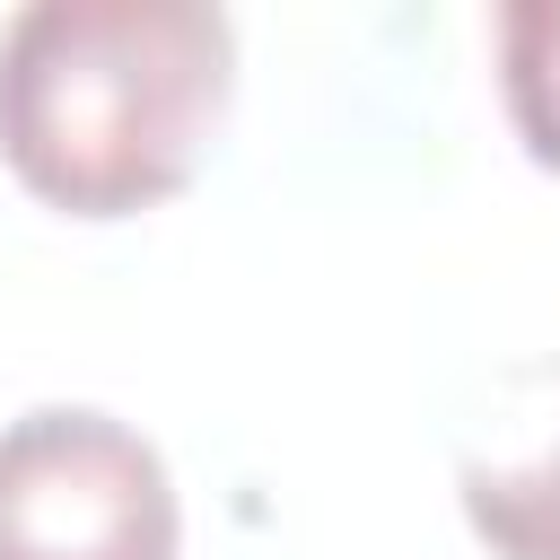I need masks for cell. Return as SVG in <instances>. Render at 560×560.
Instances as JSON below:
<instances>
[{
	"instance_id": "obj_1",
	"label": "cell",
	"mask_w": 560,
	"mask_h": 560,
	"mask_svg": "<svg viewBox=\"0 0 560 560\" xmlns=\"http://www.w3.org/2000/svg\"><path fill=\"white\" fill-rule=\"evenodd\" d=\"M236 96L210 0H35L0 26V166L61 219L175 201Z\"/></svg>"
},
{
	"instance_id": "obj_2",
	"label": "cell",
	"mask_w": 560,
	"mask_h": 560,
	"mask_svg": "<svg viewBox=\"0 0 560 560\" xmlns=\"http://www.w3.org/2000/svg\"><path fill=\"white\" fill-rule=\"evenodd\" d=\"M184 508L166 455L96 411L35 402L0 429V560H175Z\"/></svg>"
},
{
	"instance_id": "obj_3",
	"label": "cell",
	"mask_w": 560,
	"mask_h": 560,
	"mask_svg": "<svg viewBox=\"0 0 560 560\" xmlns=\"http://www.w3.org/2000/svg\"><path fill=\"white\" fill-rule=\"evenodd\" d=\"M534 411L525 438L508 446H464L455 464V499H464V525L481 534L490 560H560V368H525L508 376Z\"/></svg>"
},
{
	"instance_id": "obj_4",
	"label": "cell",
	"mask_w": 560,
	"mask_h": 560,
	"mask_svg": "<svg viewBox=\"0 0 560 560\" xmlns=\"http://www.w3.org/2000/svg\"><path fill=\"white\" fill-rule=\"evenodd\" d=\"M499 96L542 175H560V9L516 0L499 9Z\"/></svg>"
}]
</instances>
